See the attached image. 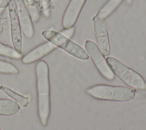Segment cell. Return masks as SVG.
<instances>
[{
	"mask_svg": "<svg viewBox=\"0 0 146 130\" xmlns=\"http://www.w3.org/2000/svg\"><path fill=\"white\" fill-rule=\"evenodd\" d=\"M8 68V63L7 61L0 59V73L5 74Z\"/></svg>",
	"mask_w": 146,
	"mask_h": 130,
	"instance_id": "obj_18",
	"label": "cell"
},
{
	"mask_svg": "<svg viewBox=\"0 0 146 130\" xmlns=\"http://www.w3.org/2000/svg\"><path fill=\"white\" fill-rule=\"evenodd\" d=\"M106 61L114 75L128 86L135 90L146 91V82L139 73L116 58L108 56Z\"/></svg>",
	"mask_w": 146,
	"mask_h": 130,
	"instance_id": "obj_4",
	"label": "cell"
},
{
	"mask_svg": "<svg viewBox=\"0 0 146 130\" xmlns=\"http://www.w3.org/2000/svg\"><path fill=\"white\" fill-rule=\"evenodd\" d=\"M30 14L33 22L37 23L41 18V14L35 0H22Z\"/></svg>",
	"mask_w": 146,
	"mask_h": 130,
	"instance_id": "obj_14",
	"label": "cell"
},
{
	"mask_svg": "<svg viewBox=\"0 0 146 130\" xmlns=\"http://www.w3.org/2000/svg\"><path fill=\"white\" fill-rule=\"evenodd\" d=\"M85 92L90 96L102 100L128 101L135 96V92L129 87L104 84L88 87Z\"/></svg>",
	"mask_w": 146,
	"mask_h": 130,
	"instance_id": "obj_2",
	"label": "cell"
},
{
	"mask_svg": "<svg viewBox=\"0 0 146 130\" xmlns=\"http://www.w3.org/2000/svg\"><path fill=\"white\" fill-rule=\"evenodd\" d=\"M75 27L74 26H72L67 29H63V30L60 31V32L63 35L66 36L67 38L71 39L73 37L75 32Z\"/></svg>",
	"mask_w": 146,
	"mask_h": 130,
	"instance_id": "obj_17",
	"label": "cell"
},
{
	"mask_svg": "<svg viewBox=\"0 0 146 130\" xmlns=\"http://www.w3.org/2000/svg\"><path fill=\"white\" fill-rule=\"evenodd\" d=\"M5 9H2V8H0V15L2 14V13H3V11L5 10Z\"/></svg>",
	"mask_w": 146,
	"mask_h": 130,
	"instance_id": "obj_21",
	"label": "cell"
},
{
	"mask_svg": "<svg viewBox=\"0 0 146 130\" xmlns=\"http://www.w3.org/2000/svg\"><path fill=\"white\" fill-rule=\"evenodd\" d=\"M42 36L56 48H59L70 55L83 60H88L89 56L86 51L80 45L72 41L60 32L51 27L42 31Z\"/></svg>",
	"mask_w": 146,
	"mask_h": 130,
	"instance_id": "obj_3",
	"label": "cell"
},
{
	"mask_svg": "<svg viewBox=\"0 0 146 130\" xmlns=\"http://www.w3.org/2000/svg\"><path fill=\"white\" fill-rule=\"evenodd\" d=\"M56 48H57L54 45L46 41L37 46L24 56H22L21 61L25 64H29L39 61L42 58L47 56Z\"/></svg>",
	"mask_w": 146,
	"mask_h": 130,
	"instance_id": "obj_10",
	"label": "cell"
},
{
	"mask_svg": "<svg viewBox=\"0 0 146 130\" xmlns=\"http://www.w3.org/2000/svg\"><path fill=\"white\" fill-rule=\"evenodd\" d=\"M0 56L10 59H19L22 57V54L18 53L13 47L0 42Z\"/></svg>",
	"mask_w": 146,
	"mask_h": 130,
	"instance_id": "obj_15",
	"label": "cell"
},
{
	"mask_svg": "<svg viewBox=\"0 0 146 130\" xmlns=\"http://www.w3.org/2000/svg\"><path fill=\"white\" fill-rule=\"evenodd\" d=\"M9 19V18L0 17V37H1L4 33L5 22Z\"/></svg>",
	"mask_w": 146,
	"mask_h": 130,
	"instance_id": "obj_19",
	"label": "cell"
},
{
	"mask_svg": "<svg viewBox=\"0 0 146 130\" xmlns=\"http://www.w3.org/2000/svg\"><path fill=\"white\" fill-rule=\"evenodd\" d=\"M42 15L47 18L51 16L52 0H35Z\"/></svg>",
	"mask_w": 146,
	"mask_h": 130,
	"instance_id": "obj_16",
	"label": "cell"
},
{
	"mask_svg": "<svg viewBox=\"0 0 146 130\" xmlns=\"http://www.w3.org/2000/svg\"><path fill=\"white\" fill-rule=\"evenodd\" d=\"M124 0H108L96 14L99 17L106 19L113 13Z\"/></svg>",
	"mask_w": 146,
	"mask_h": 130,
	"instance_id": "obj_13",
	"label": "cell"
},
{
	"mask_svg": "<svg viewBox=\"0 0 146 130\" xmlns=\"http://www.w3.org/2000/svg\"><path fill=\"white\" fill-rule=\"evenodd\" d=\"M11 41L14 48L20 54L22 49V31L18 18L15 0H9L7 6Z\"/></svg>",
	"mask_w": 146,
	"mask_h": 130,
	"instance_id": "obj_6",
	"label": "cell"
},
{
	"mask_svg": "<svg viewBox=\"0 0 146 130\" xmlns=\"http://www.w3.org/2000/svg\"><path fill=\"white\" fill-rule=\"evenodd\" d=\"M0 90L11 99L16 101L21 107H26L30 103V99L28 96L21 95L7 86H1Z\"/></svg>",
	"mask_w": 146,
	"mask_h": 130,
	"instance_id": "obj_12",
	"label": "cell"
},
{
	"mask_svg": "<svg viewBox=\"0 0 146 130\" xmlns=\"http://www.w3.org/2000/svg\"><path fill=\"white\" fill-rule=\"evenodd\" d=\"M86 0H70L62 17V26L67 29L74 26Z\"/></svg>",
	"mask_w": 146,
	"mask_h": 130,
	"instance_id": "obj_9",
	"label": "cell"
},
{
	"mask_svg": "<svg viewBox=\"0 0 146 130\" xmlns=\"http://www.w3.org/2000/svg\"><path fill=\"white\" fill-rule=\"evenodd\" d=\"M20 108L21 106L11 99H0V115H15L19 111Z\"/></svg>",
	"mask_w": 146,
	"mask_h": 130,
	"instance_id": "obj_11",
	"label": "cell"
},
{
	"mask_svg": "<svg viewBox=\"0 0 146 130\" xmlns=\"http://www.w3.org/2000/svg\"><path fill=\"white\" fill-rule=\"evenodd\" d=\"M84 46L87 53L101 75L106 80L110 81L113 80L115 78V75L110 68L106 59L98 48L97 44L91 40H87L85 42Z\"/></svg>",
	"mask_w": 146,
	"mask_h": 130,
	"instance_id": "obj_5",
	"label": "cell"
},
{
	"mask_svg": "<svg viewBox=\"0 0 146 130\" xmlns=\"http://www.w3.org/2000/svg\"><path fill=\"white\" fill-rule=\"evenodd\" d=\"M7 1H9V0H7Z\"/></svg>",
	"mask_w": 146,
	"mask_h": 130,
	"instance_id": "obj_23",
	"label": "cell"
},
{
	"mask_svg": "<svg viewBox=\"0 0 146 130\" xmlns=\"http://www.w3.org/2000/svg\"><path fill=\"white\" fill-rule=\"evenodd\" d=\"M35 76L38 115L42 125L46 126L50 117L51 104L49 68L45 61L40 60L36 63Z\"/></svg>",
	"mask_w": 146,
	"mask_h": 130,
	"instance_id": "obj_1",
	"label": "cell"
},
{
	"mask_svg": "<svg viewBox=\"0 0 146 130\" xmlns=\"http://www.w3.org/2000/svg\"><path fill=\"white\" fill-rule=\"evenodd\" d=\"M0 130H2V129H1V128H0Z\"/></svg>",
	"mask_w": 146,
	"mask_h": 130,
	"instance_id": "obj_22",
	"label": "cell"
},
{
	"mask_svg": "<svg viewBox=\"0 0 146 130\" xmlns=\"http://www.w3.org/2000/svg\"><path fill=\"white\" fill-rule=\"evenodd\" d=\"M15 1L22 31L27 38H32L34 36L35 30L30 14L22 0H17Z\"/></svg>",
	"mask_w": 146,
	"mask_h": 130,
	"instance_id": "obj_8",
	"label": "cell"
},
{
	"mask_svg": "<svg viewBox=\"0 0 146 130\" xmlns=\"http://www.w3.org/2000/svg\"><path fill=\"white\" fill-rule=\"evenodd\" d=\"M97 46L104 56L110 52V44L106 26V19L96 14L92 18Z\"/></svg>",
	"mask_w": 146,
	"mask_h": 130,
	"instance_id": "obj_7",
	"label": "cell"
},
{
	"mask_svg": "<svg viewBox=\"0 0 146 130\" xmlns=\"http://www.w3.org/2000/svg\"><path fill=\"white\" fill-rule=\"evenodd\" d=\"M9 1L7 0H0V8L6 9L7 7Z\"/></svg>",
	"mask_w": 146,
	"mask_h": 130,
	"instance_id": "obj_20",
	"label": "cell"
}]
</instances>
